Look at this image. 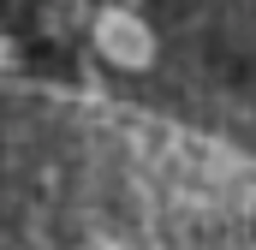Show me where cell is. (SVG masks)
Returning a JSON list of instances; mask_svg holds the SVG:
<instances>
[{"instance_id": "obj_2", "label": "cell", "mask_w": 256, "mask_h": 250, "mask_svg": "<svg viewBox=\"0 0 256 250\" xmlns=\"http://www.w3.org/2000/svg\"><path fill=\"white\" fill-rule=\"evenodd\" d=\"M90 18H96V6L90 0H42V30L48 36H78V30H90Z\"/></svg>"}, {"instance_id": "obj_3", "label": "cell", "mask_w": 256, "mask_h": 250, "mask_svg": "<svg viewBox=\"0 0 256 250\" xmlns=\"http://www.w3.org/2000/svg\"><path fill=\"white\" fill-rule=\"evenodd\" d=\"M0 66H12V42L6 36H0Z\"/></svg>"}, {"instance_id": "obj_1", "label": "cell", "mask_w": 256, "mask_h": 250, "mask_svg": "<svg viewBox=\"0 0 256 250\" xmlns=\"http://www.w3.org/2000/svg\"><path fill=\"white\" fill-rule=\"evenodd\" d=\"M90 42H96V54L114 66V72H149L155 54H161L149 18H143L137 6H126V0L96 6V18H90Z\"/></svg>"}, {"instance_id": "obj_4", "label": "cell", "mask_w": 256, "mask_h": 250, "mask_svg": "<svg viewBox=\"0 0 256 250\" xmlns=\"http://www.w3.org/2000/svg\"><path fill=\"white\" fill-rule=\"evenodd\" d=\"M126 6H137V0H126Z\"/></svg>"}]
</instances>
